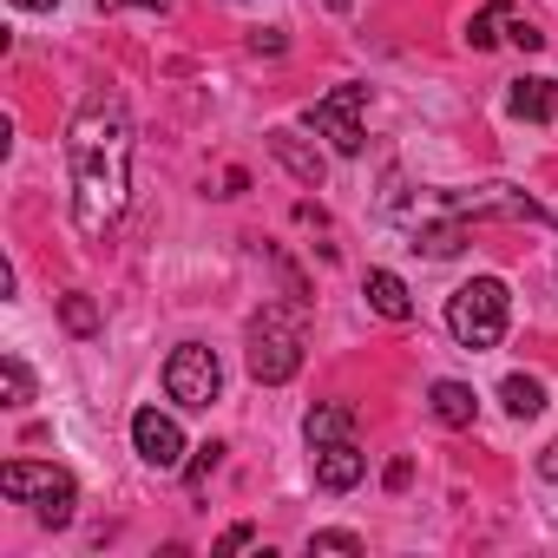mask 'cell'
<instances>
[{
	"instance_id": "1",
	"label": "cell",
	"mask_w": 558,
	"mask_h": 558,
	"mask_svg": "<svg viewBox=\"0 0 558 558\" xmlns=\"http://www.w3.org/2000/svg\"><path fill=\"white\" fill-rule=\"evenodd\" d=\"M66 171H73V223L80 236H106L132 197V119L125 99L93 93L66 125Z\"/></svg>"
},
{
	"instance_id": "2",
	"label": "cell",
	"mask_w": 558,
	"mask_h": 558,
	"mask_svg": "<svg viewBox=\"0 0 558 558\" xmlns=\"http://www.w3.org/2000/svg\"><path fill=\"white\" fill-rule=\"evenodd\" d=\"M303 368V310L290 303H263L250 316V375L263 388H283Z\"/></svg>"
},
{
	"instance_id": "3",
	"label": "cell",
	"mask_w": 558,
	"mask_h": 558,
	"mask_svg": "<svg viewBox=\"0 0 558 558\" xmlns=\"http://www.w3.org/2000/svg\"><path fill=\"white\" fill-rule=\"evenodd\" d=\"M506 323H512V296H506V283L499 276H473V283H460L453 296H447V329H453V342L460 349H499L506 342Z\"/></svg>"
},
{
	"instance_id": "4",
	"label": "cell",
	"mask_w": 558,
	"mask_h": 558,
	"mask_svg": "<svg viewBox=\"0 0 558 558\" xmlns=\"http://www.w3.org/2000/svg\"><path fill=\"white\" fill-rule=\"evenodd\" d=\"M0 493L14 506H34L40 525H73V506H80V486L66 466H40V460H8L0 466Z\"/></svg>"
},
{
	"instance_id": "5",
	"label": "cell",
	"mask_w": 558,
	"mask_h": 558,
	"mask_svg": "<svg viewBox=\"0 0 558 558\" xmlns=\"http://www.w3.org/2000/svg\"><path fill=\"white\" fill-rule=\"evenodd\" d=\"M217 388H223V368H217V355H210L204 342L171 349V362H165V395H171L178 408H210Z\"/></svg>"
},
{
	"instance_id": "6",
	"label": "cell",
	"mask_w": 558,
	"mask_h": 558,
	"mask_svg": "<svg viewBox=\"0 0 558 558\" xmlns=\"http://www.w3.org/2000/svg\"><path fill=\"white\" fill-rule=\"evenodd\" d=\"M362 106H368V86H336L329 99H316V106H310V125H316L342 158H355V151H362V138H368V132H362Z\"/></svg>"
},
{
	"instance_id": "7",
	"label": "cell",
	"mask_w": 558,
	"mask_h": 558,
	"mask_svg": "<svg viewBox=\"0 0 558 558\" xmlns=\"http://www.w3.org/2000/svg\"><path fill=\"white\" fill-rule=\"evenodd\" d=\"M440 210H453V217H512V223H538V217H545V204L525 197V191H512V184L453 191V197H440Z\"/></svg>"
},
{
	"instance_id": "8",
	"label": "cell",
	"mask_w": 558,
	"mask_h": 558,
	"mask_svg": "<svg viewBox=\"0 0 558 558\" xmlns=\"http://www.w3.org/2000/svg\"><path fill=\"white\" fill-rule=\"evenodd\" d=\"M132 447H138V460L158 466V473L184 466V434H178V421L158 414V408H138V414H132Z\"/></svg>"
},
{
	"instance_id": "9",
	"label": "cell",
	"mask_w": 558,
	"mask_h": 558,
	"mask_svg": "<svg viewBox=\"0 0 558 558\" xmlns=\"http://www.w3.org/2000/svg\"><path fill=\"white\" fill-rule=\"evenodd\" d=\"M269 151H276V165H283L296 184L323 191V178H329V158H323L316 145H303V132H296V125H276V132H269Z\"/></svg>"
},
{
	"instance_id": "10",
	"label": "cell",
	"mask_w": 558,
	"mask_h": 558,
	"mask_svg": "<svg viewBox=\"0 0 558 558\" xmlns=\"http://www.w3.org/2000/svg\"><path fill=\"white\" fill-rule=\"evenodd\" d=\"M310 460H316V486L323 493H349L368 473V453L355 447V434L349 440H329V447H310Z\"/></svg>"
},
{
	"instance_id": "11",
	"label": "cell",
	"mask_w": 558,
	"mask_h": 558,
	"mask_svg": "<svg viewBox=\"0 0 558 558\" xmlns=\"http://www.w3.org/2000/svg\"><path fill=\"white\" fill-rule=\"evenodd\" d=\"M362 296H368V310L388 316V323H408V316H414V296H408V283H401L395 269H368V276H362Z\"/></svg>"
},
{
	"instance_id": "12",
	"label": "cell",
	"mask_w": 558,
	"mask_h": 558,
	"mask_svg": "<svg viewBox=\"0 0 558 558\" xmlns=\"http://www.w3.org/2000/svg\"><path fill=\"white\" fill-rule=\"evenodd\" d=\"M506 106H512V119L551 125V119H558V80H519V86L506 93Z\"/></svg>"
},
{
	"instance_id": "13",
	"label": "cell",
	"mask_w": 558,
	"mask_h": 558,
	"mask_svg": "<svg viewBox=\"0 0 558 558\" xmlns=\"http://www.w3.org/2000/svg\"><path fill=\"white\" fill-rule=\"evenodd\" d=\"M427 408H434L440 427H473V414H480V401H473L466 381H434L427 388Z\"/></svg>"
},
{
	"instance_id": "14",
	"label": "cell",
	"mask_w": 558,
	"mask_h": 558,
	"mask_svg": "<svg viewBox=\"0 0 558 558\" xmlns=\"http://www.w3.org/2000/svg\"><path fill=\"white\" fill-rule=\"evenodd\" d=\"M303 434H310V447H329V440H349V434H355V408H349V401H323V408H310V421H303Z\"/></svg>"
},
{
	"instance_id": "15",
	"label": "cell",
	"mask_w": 558,
	"mask_h": 558,
	"mask_svg": "<svg viewBox=\"0 0 558 558\" xmlns=\"http://www.w3.org/2000/svg\"><path fill=\"white\" fill-rule=\"evenodd\" d=\"M460 243H466V217L447 210V223H414V243H408V250H421V256H453Z\"/></svg>"
},
{
	"instance_id": "16",
	"label": "cell",
	"mask_w": 558,
	"mask_h": 558,
	"mask_svg": "<svg viewBox=\"0 0 558 558\" xmlns=\"http://www.w3.org/2000/svg\"><path fill=\"white\" fill-rule=\"evenodd\" d=\"M499 401H506L512 421H538V414H545V388H538V375H506V381H499Z\"/></svg>"
},
{
	"instance_id": "17",
	"label": "cell",
	"mask_w": 558,
	"mask_h": 558,
	"mask_svg": "<svg viewBox=\"0 0 558 558\" xmlns=\"http://www.w3.org/2000/svg\"><path fill=\"white\" fill-rule=\"evenodd\" d=\"M512 14H519V0H486V8H480V14L466 21V47H473V53L499 47V27H506Z\"/></svg>"
},
{
	"instance_id": "18",
	"label": "cell",
	"mask_w": 558,
	"mask_h": 558,
	"mask_svg": "<svg viewBox=\"0 0 558 558\" xmlns=\"http://www.w3.org/2000/svg\"><path fill=\"white\" fill-rule=\"evenodd\" d=\"M60 323H66V336H99L106 329V316H99L93 296H60Z\"/></svg>"
},
{
	"instance_id": "19",
	"label": "cell",
	"mask_w": 558,
	"mask_h": 558,
	"mask_svg": "<svg viewBox=\"0 0 558 558\" xmlns=\"http://www.w3.org/2000/svg\"><path fill=\"white\" fill-rule=\"evenodd\" d=\"M0 381H8V408H27V401H34V375H27V362H21V355L0 362Z\"/></svg>"
},
{
	"instance_id": "20",
	"label": "cell",
	"mask_w": 558,
	"mask_h": 558,
	"mask_svg": "<svg viewBox=\"0 0 558 558\" xmlns=\"http://www.w3.org/2000/svg\"><path fill=\"white\" fill-rule=\"evenodd\" d=\"M506 40H512V47H525V53H538V47H545V34H538L525 14H512V34H506Z\"/></svg>"
},
{
	"instance_id": "21",
	"label": "cell",
	"mask_w": 558,
	"mask_h": 558,
	"mask_svg": "<svg viewBox=\"0 0 558 558\" xmlns=\"http://www.w3.org/2000/svg\"><path fill=\"white\" fill-rule=\"evenodd\" d=\"M310 551H362V538H355V532H316Z\"/></svg>"
},
{
	"instance_id": "22",
	"label": "cell",
	"mask_w": 558,
	"mask_h": 558,
	"mask_svg": "<svg viewBox=\"0 0 558 558\" xmlns=\"http://www.w3.org/2000/svg\"><path fill=\"white\" fill-rule=\"evenodd\" d=\"M217 453H223L217 440H210V447H197V460H191V473H184V480H191V486H204V480H210V466H217Z\"/></svg>"
},
{
	"instance_id": "23",
	"label": "cell",
	"mask_w": 558,
	"mask_h": 558,
	"mask_svg": "<svg viewBox=\"0 0 558 558\" xmlns=\"http://www.w3.org/2000/svg\"><path fill=\"white\" fill-rule=\"evenodd\" d=\"M250 538H256V532H250V525H230V532H223V538H217V551H243V545H250Z\"/></svg>"
},
{
	"instance_id": "24",
	"label": "cell",
	"mask_w": 558,
	"mask_h": 558,
	"mask_svg": "<svg viewBox=\"0 0 558 558\" xmlns=\"http://www.w3.org/2000/svg\"><path fill=\"white\" fill-rule=\"evenodd\" d=\"M99 8H106V14H119V8H151V14H165L171 0H99Z\"/></svg>"
},
{
	"instance_id": "25",
	"label": "cell",
	"mask_w": 558,
	"mask_h": 558,
	"mask_svg": "<svg viewBox=\"0 0 558 558\" xmlns=\"http://www.w3.org/2000/svg\"><path fill=\"white\" fill-rule=\"evenodd\" d=\"M408 480H414V460H395V466H388V493H401Z\"/></svg>"
},
{
	"instance_id": "26",
	"label": "cell",
	"mask_w": 558,
	"mask_h": 558,
	"mask_svg": "<svg viewBox=\"0 0 558 558\" xmlns=\"http://www.w3.org/2000/svg\"><path fill=\"white\" fill-rule=\"evenodd\" d=\"M538 480H558V440H551V447L538 453Z\"/></svg>"
},
{
	"instance_id": "27",
	"label": "cell",
	"mask_w": 558,
	"mask_h": 558,
	"mask_svg": "<svg viewBox=\"0 0 558 558\" xmlns=\"http://www.w3.org/2000/svg\"><path fill=\"white\" fill-rule=\"evenodd\" d=\"M323 8H329V14H349V8H355V0H323Z\"/></svg>"
},
{
	"instance_id": "28",
	"label": "cell",
	"mask_w": 558,
	"mask_h": 558,
	"mask_svg": "<svg viewBox=\"0 0 558 558\" xmlns=\"http://www.w3.org/2000/svg\"><path fill=\"white\" fill-rule=\"evenodd\" d=\"M14 8H60V0H14Z\"/></svg>"
}]
</instances>
